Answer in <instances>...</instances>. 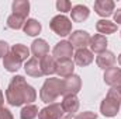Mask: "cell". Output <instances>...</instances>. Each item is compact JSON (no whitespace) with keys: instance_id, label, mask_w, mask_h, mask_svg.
I'll return each mask as SVG.
<instances>
[{"instance_id":"obj_23","label":"cell","mask_w":121,"mask_h":119,"mask_svg":"<svg viewBox=\"0 0 121 119\" xmlns=\"http://www.w3.org/2000/svg\"><path fill=\"white\" fill-rule=\"evenodd\" d=\"M23 31H24V34H27L28 36H37V35L41 32V24H39L37 20L30 18V20L26 21V24H24V27H23Z\"/></svg>"},{"instance_id":"obj_4","label":"cell","mask_w":121,"mask_h":119,"mask_svg":"<svg viewBox=\"0 0 121 119\" xmlns=\"http://www.w3.org/2000/svg\"><path fill=\"white\" fill-rule=\"evenodd\" d=\"M49 27H51V30L54 31L56 35L66 36V35H70L72 34V20L68 18L63 14H58V16H55L51 20Z\"/></svg>"},{"instance_id":"obj_34","label":"cell","mask_w":121,"mask_h":119,"mask_svg":"<svg viewBox=\"0 0 121 119\" xmlns=\"http://www.w3.org/2000/svg\"><path fill=\"white\" fill-rule=\"evenodd\" d=\"M116 88L118 90V91H120V94H121V84H120V86H117V87H116Z\"/></svg>"},{"instance_id":"obj_14","label":"cell","mask_w":121,"mask_h":119,"mask_svg":"<svg viewBox=\"0 0 121 119\" xmlns=\"http://www.w3.org/2000/svg\"><path fill=\"white\" fill-rule=\"evenodd\" d=\"M96 63L100 69L103 70H107L110 67H113V64L116 63V55L110 51H106L103 53H99L97 58H96Z\"/></svg>"},{"instance_id":"obj_21","label":"cell","mask_w":121,"mask_h":119,"mask_svg":"<svg viewBox=\"0 0 121 119\" xmlns=\"http://www.w3.org/2000/svg\"><path fill=\"white\" fill-rule=\"evenodd\" d=\"M24 70L31 77H42L44 76V73L41 70V66H39V60L35 59V58H31V59H28L26 62Z\"/></svg>"},{"instance_id":"obj_7","label":"cell","mask_w":121,"mask_h":119,"mask_svg":"<svg viewBox=\"0 0 121 119\" xmlns=\"http://www.w3.org/2000/svg\"><path fill=\"white\" fill-rule=\"evenodd\" d=\"M63 109L60 107V104L58 102H54V104H49L48 107L42 108L38 114V119H60L63 116Z\"/></svg>"},{"instance_id":"obj_12","label":"cell","mask_w":121,"mask_h":119,"mask_svg":"<svg viewBox=\"0 0 121 119\" xmlns=\"http://www.w3.org/2000/svg\"><path fill=\"white\" fill-rule=\"evenodd\" d=\"M31 52L32 55L35 56V59H41L44 58L45 55H48L49 52V45L45 39H35L32 44H31Z\"/></svg>"},{"instance_id":"obj_2","label":"cell","mask_w":121,"mask_h":119,"mask_svg":"<svg viewBox=\"0 0 121 119\" xmlns=\"http://www.w3.org/2000/svg\"><path fill=\"white\" fill-rule=\"evenodd\" d=\"M62 88H63V80L60 79H47L39 90V98L45 104H54L56 98L62 95Z\"/></svg>"},{"instance_id":"obj_16","label":"cell","mask_w":121,"mask_h":119,"mask_svg":"<svg viewBox=\"0 0 121 119\" xmlns=\"http://www.w3.org/2000/svg\"><path fill=\"white\" fill-rule=\"evenodd\" d=\"M79 105H80V102H79V98L76 95H66V97H63V101L60 102V107H62L63 112L68 114V115L75 114L79 109Z\"/></svg>"},{"instance_id":"obj_32","label":"cell","mask_w":121,"mask_h":119,"mask_svg":"<svg viewBox=\"0 0 121 119\" xmlns=\"http://www.w3.org/2000/svg\"><path fill=\"white\" fill-rule=\"evenodd\" d=\"M3 104H4V97H3V92H1V90H0V111L4 108Z\"/></svg>"},{"instance_id":"obj_17","label":"cell","mask_w":121,"mask_h":119,"mask_svg":"<svg viewBox=\"0 0 121 119\" xmlns=\"http://www.w3.org/2000/svg\"><path fill=\"white\" fill-rule=\"evenodd\" d=\"M107 38L101 34H96L90 39V49L94 53H103L107 51Z\"/></svg>"},{"instance_id":"obj_30","label":"cell","mask_w":121,"mask_h":119,"mask_svg":"<svg viewBox=\"0 0 121 119\" xmlns=\"http://www.w3.org/2000/svg\"><path fill=\"white\" fill-rule=\"evenodd\" d=\"M0 119H14V116H13V114L10 112V109L3 108V109L0 111Z\"/></svg>"},{"instance_id":"obj_24","label":"cell","mask_w":121,"mask_h":119,"mask_svg":"<svg viewBox=\"0 0 121 119\" xmlns=\"http://www.w3.org/2000/svg\"><path fill=\"white\" fill-rule=\"evenodd\" d=\"M10 52H11L14 56H17L21 62L27 60L28 56H30V49H28L26 45H23V44H16V45H13L11 49H10Z\"/></svg>"},{"instance_id":"obj_10","label":"cell","mask_w":121,"mask_h":119,"mask_svg":"<svg viewBox=\"0 0 121 119\" xmlns=\"http://www.w3.org/2000/svg\"><path fill=\"white\" fill-rule=\"evenodd\" d=\"M75 70V62L72 59H59L56 60V74L62 79H68L73 76Z\"/></svg>"},{"instance_id":"obj_9","label":"cell","mask_w":121,"mask_h":119,"mask_svg":"<svg viewBox=\"0 0 121 119\" xmlns=\"http://www.w3.org/2000/svg\"><path fill=\"white\" fill-rule=\"evenodd\" d=\"M116 4L113 0H97L94 1V11L100 17H110L114 14Z\"/></svg>"},{"instance_id":"obj_31","label":"cell","mask_w":121,"mask_h":119,"mask_svg":"<svg viewBox=\"0 0 121 119\" xmlns=\"http://www.w3.org/2000/svg\"><path fill=\"white\" fill-rule=\"evenodd\" d=\"M114 21L117 24H121V8H117V11H114Z\"/></svg>"},{"instance_id":"obj_5","label":"cell","mask_w":121,"mask_h":119,"mask_svg":"<svg viewBox=\"0 0 121 119\" xmlns=\"http://www.w3.org/2000/svg\"><path fill=\"white\" fill-rule=\"evenodd\" d=\"M82 88V79L78 74H73L68 79L63 80V88H62V95H76Z\"/></svg>"},{"instance_id":"obj_15","label":"cell","mask_w":121,"mask_h":119,"mask_svg":"<svg viewBox=\"0 0 121 119\" xmlns=\"http://www.w3.org/2000/svg\"><path fill=\"white\" fill-rule=\"evenodd\" d=\"M94 59L93 56V52L83 48V49H78L75 52V63L80 67H85V66H89Z\"/></svg>"},{"instance_id":"obj_33","label":"cell","mask_w":121,"mask_h":119,"mask_svg":"<svg viewBox=\"0 0 121 119\" xmlns=\"http://www.w3.org/2000/svg\"><path fill=\"white\" fill-rule=\"evenodd\" d=\"M60 119H78V116H76L75 114H69V115H66V116H62Z\"/></svg>"},{"instance_id":"obj_18","label":"cell","mask_w":121,"mask_h":119,"mask_svg":"<svg viewBox=\"0 0 121 119\" xmlns=\"http://www.w3.org/2000/svg\"><path fill=\"white\" fill-rule=\"evenodd\" d=\"M89 14H90V10L83 6V4H78L75 7H72L70 10V16H72V21L75 23H83L89 18Z\"/></svg>"},{"instance_id":"obj_19","label":"cell","mask_w":121,"mask_h":119,"mask_svg":"<svg viewBox=\"0 0 121 119\" xmlns=\"http://www.w3.org/2000/svg\"><path fill=\"white\" fill-rule=\"evenodd\" d=\"M11 8H13V14L26 20L30 13V1L28 0H14L11 4Z\"/></svg>"},{"instance_id":"obj_27","label":"cell","mask_w":121,"mask_h":119,"mask_svg":"<svg viewBox=\"0 0 121 119\" xmlns=\"http://www.w3.org/2000/svg\"><path fill=\"white\" fill-rule=\"evenodd\" d=\"M56 8L62 13H68L72 10V4L69 0H58L56 1Z\"/></svg>"},{"instance_id":"obj_3","label":"cell","mask_w":121,"mask_h":119,"mask_svg":"<svg viewBox=\"0 0 121 119\" xmlns=\"http://www.w3.org/2000/svg\"><path fill=\"white\" fill-rule=\"evenodd\" d=\"M120 105H121V94L120 91L116 87H111L108 90L106 98L101 101L100 105V112L101 115L107 116V118H113L117 116L118 111H120Z\"/></svg>"},{"instance_id":"obj_20","label":"cell","mask_w":121,"mask_h":119,"mask_svg":"<svg viewBox=\"0 0 121 119\" xmlns=\"http://www.w3.org/2000/svg\"><path fill=\"white\" fill-rule=\"evenodd\" d=\"M21 60L18 59L17 56H14L11 52H9L4 58H3V66H4V69L7 70V71H10V73H16L20 67H21Z\"/></svg>"},{"instance_id":"obj_1","label":"cell","mask_w":121,"mask_h":119,"mask_svg":"<svg viewBox=\"0 0 121 119\" xmlns=\"http://www.w3.org/2000/svg\"><path fill=\"white\" fill-rule=\"evenodd\" d=\"M6 99L13 107L28 105L37 99V91L20 74L14 76L6 90Z\"/></svg>"},{"instance_id":"obj_13","label":"cell","mask_w":121,"mask_h":119,"mask_svg":"<svg viewBox=\"0 0 121 119\" xmlns=\"http://www.w3.org/2000/svg\"><path fill=\"white\" fill-rule=\"evenodd\" d=\"M39 66L44 76H52L54 73H56V59L51 55H45L44 58H41Z\"/></svg>"},{"instance_id":"obj_6","label":"cell","mask_w":121,"mask_h":119,"mask_svg":"<svg viewBox=\"0 0 121 119\" xmlns=\"http://www.w3.org/2000/svg\"><path fill=\"white\" fill-rule=\"evenodd\" d=\"M90 34L86 32V31H82V30H78V31H73L70 35H69V42L73 48H78V49H83L86 48L87 45H90Z\"/></svg>"},{"instance_id":"obj_8","label":"cell","mask_w":121,"mask_h":119,"mask_svg":"<svg viewBox=\"0 0 121 119\" xmlns=\"http://www.w3.org/2000/svg\"><path fill=\"white\" fill-rule=\"evenodd\" d=\"M73 55V46L70 45L69 41H60L54 46L52 51V56L56 60L59 59H70V56Z\"/></svg>"},{"instance_id":"obj_26","label":"cell","mask_w":121,"mask_h":119,"mask_svg":"<svg viewBox=\"0 0 121 119\" xmlns=\"http://www.w3.org/2000/svg\"><path fill=\"white\" fill-rule=\"evenodd\" d=\"M24 24H26V20L16 16V14H11L7 18V27L11 28V30H21L24 27Z\"/></svg>"},{"instance_id":"obj_22","label":"cell","mask_w":121,"mask_h":119,"mask_svg":"<svg viewBox=\"0 0 121 119\" xmlns=\"http://www.w3.org/2000/svg\"><path fill=\"white\" fill-rule=\"evenodd\" d=\"M96 30L99 31L101 35H108V34H114L117 31V24L111 23L108 20H99L96 24Z\"/></svg>"},{"instance_id":"obj_29","label":"cell","mask_w":121,"mask_h":119,"mask_svg":"<svg viewBox=\"0 0 121 119\" xmlns=\"http://www.w3.org/2000/svg\"><path fill=\"white\" fill-rule=\"evenodd\" d=\"M78 119H97V115L91 111H86V112H80L78 115Z\"/></svg>"},{"instance_id":"obj_25","label":"cell","mask_w":121,"mask_h":119,"mask_svg":"<svg viewBox=\"0 0 121 119\" xmlns=\"http://www.w3.org/2000/svg\"><path fill=\"white\" fill-rule=\"evenodd\" d=\"M39 111H38V107L34 105V104H28L26 107H23L21 112H20V118L21 119H35L38 116Z\"/></svg>"},{"instance_id":"obj_28","label":"cell","mask_w":121,"mask_h":119,"mask_svg":"<svg viewBox=\"0 0 121 119\" xmlns=\"http://www.w3.org/2000/svg\"><path fill=\"white\" fill-rule=\"evenodd\" d=\"M9 52H10L9 44H7L6 41H0V58H4Z\"/></svg>"},{"instance_id":"obj_35","label":"cell","mask_w":121,"mask_h":119,"mask_svg":"<svg viewBox=\"0 0 121 119\" xmlns=\"http://www.w3.org/2000/svg\"><path fill=\"white\" fill-rule=\"evenodd\" d=\"M118 63H120V66H121V53L118 55Z\"/></svg>"},{"instance_id":"obj_11","label":"cell","mask_w":121,"mask_h":119,"mask_svg":"<svg viewBox=\"0 0 121 119\" xmlns=\"http://www.w3.org/2000/svg\"><path fill=\"white\" fill-rule=\"evenodd\" d=\"M103 79H104V83H106L107 86H110V87H117V86H120L121 84V69L113 66V67L104 70Z\"/></svg>"}]
</instances>
